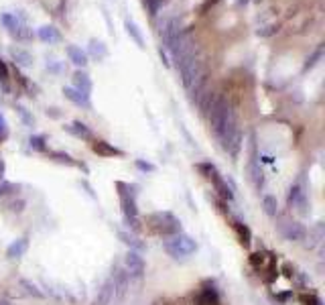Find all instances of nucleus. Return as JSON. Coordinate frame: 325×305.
I'll return each mask as SVG.
<instances>
[{
  "label": "nucleus",
  "mask_w": 325,
  "mask_h": 305,
  "mask_svg": "<svg viewBox=\"0 0 325 305\" xmlns=\"http://www.w3.org/2000/svg\"><path fill=\"white\" fill-rule=\"evenodd\" d=\"M21 285L27 289V293L29 295H33V297H37V299H43V293L37 289V285H33L31 281H27V279H21Z\"/></svg>",
  "instance_id": "19"
},
{
  "label": "nucleus",
  "mask_w": 325,
  "mask_h": 305,
  "mask_svg": "<svg viewBox=\"0 0 325 305\" xmlns=\"http://www.w3.org/2000/svg\"><path fill=\"white\" fill-rule=\"evenodd\" d=\"M195 305H220L218 291H215L213 287L211 289H201L199 295L195 297Z\"/></svg>",
  "instance_id": "12"
},
{
  "label": "nucleus",
  "mask_w": 325,
  "mask_h": 305,
  "mask_svg": "<svg viewBox=\"0 0 325 305\" xmlns=\"http://www.w3.org/2000/svg\"><path fill=\"white\" fill-rule=\"evenodd\" d=\"M301 301H303L305 305H321V299L315 297V295H303Z\"/></svg>",
  "instance_id": "23"
},
{
  "label": "nucleus",
  "mask_w": 325,
  "mask_h": 305,
  "mask_svg": "<svg viewBox=\"0 0 325 305\" xmlns=\"http://www.w3.org/2000/svg\"><path fill=\"white\" fill-rule=\"evenodd\" d=\"M49 155L55 159V161H59V163H65V165H69V167H73L75 165V161L69 157V155H65V152H49Z\"/></svg>",
  "instance_id": "20"
},
{
  "label": "nucleus",
  "mask_w": 325,
  "mask_h": 305,
  "mask_svg": "<svg viewBox=\"0 0 325 305\" xmlns=\"http://www.w3.org/2000/svg\"><path fill=\"white\" fill-rule=\"evenodd\" d=\"M307 206H309L307 191H303V187H301L299 183H297V185H293V187H291V191H289V208H291V210H295L299 216H307V214H309Z\"/></svg>",
  "instance_id": "5"
},
{
  "label": "nucleus",
  "mask_w": 325,
  "mask_h": 305,
  "mask_svg": "<svg viewBox=\"0 0 325 305\" xmlns=\"http://www.w3.org/2000/svg\"><path fill=\"white\" fill-rule=\"evenodd\" d=\"M116 187L120 189L118 195H120V206H122L124 218H138V203H136L138 187L134 183H122V181H118Z\"/></svg>",
  "instance_id": "3"
},
{
  "label": "nucleus",
  "mask_w": 325,
  "mask_h": 305,
  "mask_svg": "<svg viewBox=\"0 0 325 305\" xmlns=\"http://www.w3.org/2000/svg\"><path fill=\"white\" fill-rule=\"evenodd\" d=\"M277 230L289 242H303V240H307V228L299 220H293L289 216H277Z\"/></svg>",
  "instance_id": "4"
},
{
  "label": "nucleus",
  "mask_w": 325,
  "mask_h": 305,
  "mask_svg": "<svg viewBox=\"0 0 325 305\" xmlns=\"http://www.w3.org/2000/svg\"><path fill=\"white\" fill-rule=\"evenodd\" d=\"M232 228H234V232H236V236H238V242H240L244 248H250V242H252V232H250V228H248L242 220H238V218H232Z\"/></svg>",
  "instance_id": "9"
},
{
  "label": "nucleus",
  "mask_w": 325,
  "mask_h": 305,
  "mask_svg": "<svg viewBox=\"0 0 325 305\" xmlns=\"http://www.w3.org/2000/svg\"><path fill=\"white\" fill-rule=\"evenodd\" d=\"M0 80H3L5 84H7V80H9V78H7V69H5V65H3V63H0Z\"/></svg>",
  "instance_id": "27"
},
{
  "label": "nucleus",
  "mask_w": 325,
  "mask_h": 305,
  "mask_svg": "<svg viewBox=\"0 0 325 305\" xmlns=\"http://www.w3.org/2000/svg\"><path fill=\"white\" fill-rule=\"evenodd\" d=\"M31 146H35L37 150H45V144H43V138H41V136L31 138Z\"/></svg>",
  "instance_id": "26"
},
{
  "label": "nucleus",
  "mask_w": 325,
  "mask_h": 305,
  "mask_svg": "<svg viewBox=\"0 0 325 305\" xmlns=\"http://www.w3.org/2000/svg\"><path fill=\"white\" fill-rule=\"evenodd\" d=\"M9 136V128H7V122H5V118L0 116V142H3L5 138Z\"/></svg>",
  "instance_id": "24"
},
{
  "label": "nucleus",
  "mask_w": 325,
  "mask_h": 305,
  "mask_svg": "<svg viewBox=\"0 0 325 305\" xmlns=\"http://www.w3.org/2000/svg\"><path fill=\"white\" fill-rule=\"evenodd\" d=\"M128 273H116L114 277H112V283H114V291H116V297L118 299H122L124 297V293H126V289H128Z\"/></svg>",
  "instance_id": "14"
},
{
  "label": "nucleus",
  "mask_w": 325,
  "mask_h": 305,
  "mask_svg": "<svg viewBox=\"0 0 325 305\" xmlns=\"http://www.w3.org/2000/svg\"><path fill=\"white\" fill-rule=\"evenodd\" d=\"M9 210H11V212L21 214V212L25 210V201H23V199H13V201L9 203Z\"/></svg>",
  "instance_id": "22"
},
{
  "label": "nucleus",
  "mask_w": 325,
  "mask_h": 305,
  "mask_svg": "<svg viewBox=\"0 0 325 305\" xmlns=\"http://www.w3.org/2000/svg\"><path fill=\"white\" fill-rule=\"evenodd\" d=\"M283 269H285V271H291V265H289V263H287V265H283ZM285 275H287V277H289V279H293V277H295V275H297V273H285Z\"/></svg>",
  "instance_id": "28"
},
{
  "label": "nucleus",
  "mask_w": 325,
  "mask_h": 305,
  "mask_svg": "<svg viewBox=\"0 0 325 305\" xmlns=\"http://www.w3.org/2000/svg\"><path fill=\"white\" fill-rule=\"evenodd\" d=\"M15 189H19L15 183H9V181H0V199L3 197H9L15 193Z\"/></svg>",
  "instance_id": "18"
},
{
  "label": "nucleus",
  "mask_w": 325,
  "mask_h": 305,
  "mask_svg": "<svg viewBox=\"0 0 325 305\" xmlns=\"http://www.w3.org/2000/svg\"><path fill=\"white\" fill-rule=\"evenodd\" d=\"M69 132H73L75 136H79V138H86V140H90V138H92V132H90V128H88L86 124H79V122H73V124L69 126Z\"/></svg>",
  "instance_id": "17"
},
{
  "label": "nucleus",
  "mask_w": 325,
  "mask_h": 305,
  "mask_svg": "<svg viewBox=\"0 0 325 305\" xmlns=\"http://www.w3.org/2000/svg\"><path fill=\"white\" fill-rule=\"evenodd\" d=\"M5 169H7L5 161H0V181H3V177H5Z\"/></svg>",
  "instance_id": "29"
},
{
  "label": "nucleus",
  "mask_w": 325,
  "mask_h": 305,
  "mask_svg": "<svg viewBox=\"0 0 325 305\" xmlns=\"http://www.w3.org/2000/svg\"><path fill=\"white\" fill-rule=\"evenodd\" d=\"M250 263H252V267H264V263H266V257H264V254L262 252H254V254H250Z\"/></svg>",
  "instance_id": "21"
},
{
  "label": "nucleus",
  "mask_w": 325,
  "mask_h": 305,
  "mask_svg": "<svg viewBox=\"0 0 325 305\" xmlns=\"http://www.w3.org/2000/svg\"><path fill=\"white\" fill-rule=\"evenodd\" d=\"M209 181H211V185H213V189L218 191V195L224 199V201H232V197H234V191H232V187L224 181V177L218 173V169H215L211 175H209Z\"/></svg>",
  "instance_id": "7"
},
{
  "label": "nucleus",
  "mask_w": 325,
  "mask_h": 305,
  "mask_svg": "<svg viewBox=\"0 0 325 305\" xmlns=\"http://www.w3.org/2000/svg\"><path fill=\"white\" fill-rule=\"evenodd\" d=\"M144 222L150 226V230L158 236H173L181 232V222L171 214V212H154L144 218Z\"/></svg>",
  "instance_id": "2"
},
{
  "label": "nucleus",
  "mask_w": 325,
  "mask_h": 305,
  "mask_svg": "<svg viewBox=\"0 0 325 305\" xmlns=\"http://www.w3.org/2000/svg\"><path fill=\"white\" fill-rule=\"evenodd\" d=\"M27 250H29V240L27 238H19V240H15L7 248V257L9 259H21V257H25Z\"/></svg>",
  "instance_id": "13"
},
{
  "label": "nucleus",
  "mask_w": 325,
  "mask_h": 305,
  "mask_svg": "<svg viewBox=\"0 0 325 305\" xmlns=\"http://www.w3.org/2000/svg\"><path fill=\"white\" fill-rule=\"evenodd\" d=\"M136 167H138L140 171H148V173H152V171H154V165L144 163V161H136Z\"/></svg>",
  "instance_id": "25"
},
{
  "label": "nucleus",
  "mask_w": 325,
  "mask_h": 305,
  "mask_svg": "<svg viewBox=\"0 0 325 305\" xmlns=\"http://www.w3.org/2000/svg\"><path fill=\"white\" fill-rule=\"evenodd\" d=\"M262 210L266 216L277 218L279 216V199L275 195H264L262 197Z\"/></svg>",
  "instance_id": "15"
},
{
  "label": "nucleus",
  "mask_w": 325,
  "mask_h": 305,
  "mask_svg": "<svg viewBox=\"0 0 325 305\" xmlns=\"http://www.w3.org/2000/svg\"><path fill=\"white\" fill-rule=\"evenodd\" d=\"M92 148H94V152H98L100 157H122V150H118L112 144H108L106 140H94Z\"/></svg>",
  "instance_id": "10"
},
{
  "label": "nucleus",
  "mask_w": 325,
  "mask_h": 305,
  "mask_svg": "<svg viewBox=\"0 0 325 305\" xmlns=\"http://www.w3.org/2000/svg\"><path fill=\"white\" fill-rule=\"evenodd\" d=\"M114 297H116V291H114V283L110 279V281H106L100 287V291H98V295L94 299V305H112Z\"/></svg>",
  "instance_id": "8"
},
{
  "label": "nucleus",
  "mask_w": 325,
  "mask_h": 305,
  "mask_svg": "<svg viewBox=\"0 0 325 305\" xmlns=\"http://www.w3.org/2000/svg\"><path fill=\"white\" fill-rule=\"evenodd\" d=\"M162 248H165V252L169 254L171 259L175 261H185L187 257H191V254L197 250V242L183 234V232H177L173 236H167L165 240H162Z\"/></svg>",
  "instance_id": "1"
},
{
  "label": "nucleus",
  "mask_w": 325,
  "mask_h": 305,
  "mask_svg": "<svg viewBox=\"0 0 325 305\" xmlns=\"http://www.w3.org/2000/svg\"><path fill=\"white\" fill-rule=\"evenodd\" d=\"M248 171H250V179H252L254 187H256V189H262V185H264V173H262V169L256 167V165L252 163V165L248 167Z\"/></svg>",
  "instance_id": "16"
},
{
  "label": "nucleus",
  "mask_w": 325,
  "mask_h": 305,
  "mask_svg": "<svg viewBox=\"0 0 325 305\" xmlns=\"http://www.w3.org/2000/svg\"><path fill=\"white\" fill-rule=\"evenodd\" d=\"M118 238L130 248V250H136V252H140V250H144L146 246H144V242L134 234V232H128V230H120L118 232Z\"/></svg>",
  "instance_id": "11"
},
{
  "label": "nucleus",
  "mask_w": 325,
  "mask_h": 305,
  "mask_svg": "<svg viewBox=\"0 0 325 305\" xmlns=\"http://www.w3.org/2000/svg\"><path fill=\"white\" fill-rule=\"evenodd\" d=\"M124 267H126V273L128 277H134V279H140L144 275V269H146V263L142 259V254L136 252V250H128L126 257H124Z\"/></svg>",
  "instance_id": "6"
}]
</instances>
